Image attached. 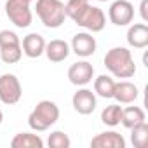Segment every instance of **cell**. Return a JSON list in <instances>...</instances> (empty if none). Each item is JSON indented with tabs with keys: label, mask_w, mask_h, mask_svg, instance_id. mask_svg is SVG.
I'll use <instances>...</instances> for the list:
<instances>
[{
	"label": "cell",
	"mask_w": 148,
	"mask_h": 148,
	"mask_svg": "<svg viewBox=\"0 0 148 148\" xmlns=\"http://www.w3.org/2000/svg\"><path fill=\"white\" fill-rule=\"evenodd\" d=\"M120 119H122V106L120 105H108L101 112V122L105 125L115 127L120 124Z\"/></svg>",
	"instance_id": "20"
},
{
	"label": "cell",
	"mask_w": 148,
	"mask_h": 148,
	"mask_svg": "<svg viewBox=\"0 0 148 148\" xmlns=\"http://www.w3.org/2000/svg\"><path fill=\"white\" fill-rule=\"evenodd\" d=\"M138 87L129 82V80H122V82H115V89H113V98L120 103V105H131L138 99Z\"/></svg>",
	"instance_id": "13"
},
{
	"label": "cell",
	"mask_w": 148,
	"mask_h": 148,
	"mask_svg": "<svg viewBox=\"0 0 148 148\" xmlns=\"http://www.w3.org/2000/svg\"><path fill=\"white\" fill-rule=\"evenodd\" d=\"M58 119H59V108H58V105L54 101L42 99L32 110V113L28 117V125L33 131H37V132H44L51 125H54L58 122Z\"/></svg>",
	"instance_id": "3"
},
{
	"label": "cell",
	"mask_w": 148,
	"mask_h": 148,
	"mask_svg": "<svg viewBox=\"0 0 148 148\" xmlns=\"http://www.w3.org/2000/svg\"><path fill=\"white\" fill-rule=\"evenodd\" d=\"M113 89H115V80L108 75H99L94 79V94L99 98L110 99L113 98Z\"/></svg>",
	"instance_id": "18"
},
{
	"label": "cell",
	"mask_w": 148,
	"mask_h": 148,
	"mask_svg": "<svg viewBox=\"0 0 148 148\" xmlns=\"http://www.w3.org/2000/svg\"><path fill=\"white\" fill-rule=\"evenodd\" d=\"M106 70L117 79H131L136 73V64L132 54L125 47H113L105 54L103 59Z\"/></svg>",
	"instance_id": "2"
},
{
	"label": "cell",
	"mask_w": 148,
	"mask_h": 148,
	"mask_svg": "<svg viewBox=\"0 0 148 148\" xmlns=\"http://www.w3.org/2000/svg\"><path fill=\"white\" fill-rule=\"evenodd\" d=\"M92 148H125V139L122 134L115 131H106L99 132L91 139Z\"/></svg>",
	"instance_id": "11"
},
{
	"label": "cell",
	"mask_w": 148,
	"mask_h": 148,
	"mask_svg": "<svg viewBox=\"0 0 148 148\" xmlns=\"http://www.w3.org/2000/svg\"><path fill=\"white\" fill-rule=\"evenodd\" d=\"M145 122V112L143 108L139 106H127V108H122V119H120V124L127 129L138 125Z\"/></svg>",
	"instance_id": "17"
},
{
	"label": "cell",
	"mask_w": 148,
	"mask_h": 148,
	"mask_svg": "<svg viewBox=\"0 0 148 148\" xmlns=\"http://www.w3.org/2000/svg\"><path fill=\"white\" fill-rule=\"evenodd\" d=\"M131 143L134 148H145L148 143V124L141 122L134 127H131Z\"/></svg>",
	"instance_id": "21"
},
{
	"label": "cell",
	"mask_w": 148,
	"mask_h": 148,
	"mask_svg": "<svg viewBox=\"0 0 148 148\" xmlns=\"http://www.w3.org/2000/svg\"><path fill=\"white\" fill-rule=\"evenodd\" d=\"M35 11L38 19L45 28H59L64 23L66 12H64V4L61 0H37Z\"/></svg>",
	"instance_id": "4"
},
{
	"label": "cell",
	"mask_w": 148,
	"mask_h": 148,
	"mask_svg": "<svg viewBox=\"0 0 148 148\" xmlns=\"http://www.w3.org/2000/svg\"><path fill=\"white\" fill-rule=\"evenodd\" d=\"M21 49H23V54L32 59L40 58L45 51V40L38 33H28L21 42Z\"/></svg>",
	"instance_id": "12"
},
{
	"label": "cell",
	"mask_w": 148,
	"mask_h": 148,
	"mask_svg": "<svg viewBox=\"0 0 148 148\" xmlns=\"http://www.w3.org/2000/svg\"><path fill=\"white\" fill-rule=\"evenodd\" d=\"M23 96V87L14 73L0 75V101L4 105H16Z\"/></svg>",
	"instance_id": "6"
},
{
	"label": "cell",
	"mask_w": 148,
	"mask_h": 148,
	"mask_svg": "<svg viewBox=\"0 0 148 148\" xmlns=\"http://www.w3.org/2000/svg\"><path fill=\"white\" fill-rule=\"evenodd\" d=\"M30 0H7L5 2V12L7 18L14 23L18 28H28L32 25V9H30Z\"/></svg>",
	"instance_id": "5"
},
{
	"label": "cell",
	"mask_w": 148,
	"mask_h": 148,
	"mask_svg": "<svg viewBox=\"0 0 148 148\" xmlns=\"http://www.w3.org/2000/svg\"><path fill=\"white\" fill-rule=\"evenodd\" d=\"M94 77V66L89 61H77L68 68V80L73 86H87Z\"/></svg>",
	"instance_id": "8"
},
{
	"label": "cell",
	"mask_w": 148,
	"mask_h": 148,
	"mask_svg": "<svg viewBox=\"0 0 148 148\" xmlns=\"http://www.w3.org/2000/svg\"><path fill=\"white\" fill-rule=\"evenodd\" d=\"M96 38L91 35V33H86V32H80L77 35H73L71 38V51L75 52L77 56L80 58H89L96 52Z\"/></svg>",
	"instance_id": "9"
},
{
	"label": "cell",
	"mask_w": 148,
	"mask_h": 148,
	"mask_svg": "<svg viewBox=\"0 0 148 148\" xmlns=\"http://www.w3.org/2000/svg\"><path fill=\"white\" fill-rule=\"evenodd\" d=\"M30 2H33V0H30Z\"/></svg>",
	"instance_id": "26"
},
{
	"label": "cell",
	"mask_w": 148,
	"mask_h": 148,
	"mask_svg": "<svg viewBox=\"0 0 148 148\" xmlns=\"http://www.w3.org/2000/svg\"><path fill=\"white\" fill-rule=\"evenodd\" d=\"M108 18L115 26H127L134 19V5L129 0H115L108 9Z\"/></svg>",
	"instance_id": "7"
},
{
	"label": "cell",
	"mask_w": 148,
	"mask_h": 148,
	"mask_svg": "<svg viewBox=\"0 0 148 148\" xmlns=\"http://www.w3.org/2000/svg\"><path fill=\"white\" fill-rule=\"evenodd\" d=\"M71 105L80 115H91L96 110V94L91 89H79L71 98Z\"/></svg>",
	"instance_id": "10"
},
{
	"label": "cell",
	"mask_w": 148,
	"mask_h": 148,
	"mask_svg": "<svg viewBox=\"0 0 148 148\" xmlns=\"http://www.w3.org/2000/svg\"><path fill=\"white\" fill-rule=\"evenodd\" d=\"M44 54L47 56L49 61H52V63H61V61H64V59L70 56V45H68L64 40L56 38V40H51L49 44H45Z\"/></svg>",
	"instance_id": "15"
},
{
	"label": "cell",
	"mask_w": 148,
	"mask_h": 148,
	"mask_svg": "<svg viewBox=\"0 0 148 148\" xmlns=\"http://www.w3.org/2000/svg\"><path fill=\"white\" fill-rule=\"evenodd\" d=\"M12 148H44V141L38 134L33 132H19L11 141Z\"/></svg>",
	"instance_id": "16"
},
{
	"label": "cell",
	"mask_w": 148,
	"mask_h": 148,
	"mask_svg": "<svg viewBox=\"0 0 148 148\" xmlns=\"http://www.w3.org/2000/svg\"><path fill=\"white\" fill-rule=\"evenodd\" d=\"M2 120H4V113H2V110H0V124H2Z\"/></svg>",
	"instance_id": "24"
},
{
	"label": "cell",
	"mask_w": 148,
	"mask_h": 148,
	"mask_svg": "<svg viewBox=\"0 0 148 148\" xmlns=\"http://www.w3.org/2000/svg\"><path fill=\"white\" fill-rule=\"evenodd\" d=\"M66 18H70L75 25L98 33L103 32L106 25V16L99 7H94L89 4V0H68V4L64 5Z\"/></svg>",
	"instance_id": "1"
},
{
	"label": "cell",
	"mask_w": 148,
	"mask_h": 148,
	"mask_svg": "<svg viewBox=\"0 0 148 148\" xmlns=\"http://www.w3.org/2000/svg\"><path fill=\"white\" fill-rule=\"evenodd\" d=\"M127 44L134 49H145L148 45V26L145 23H136L127 30Z\"/></svg>",
	"instance_id": "14"
},
{
	"label": "cell",
	"mask_w": 148,
	"mask_h": 148,
	"mask_svg": "<svg viewBox=\"0 0 148 148\" xmlns=\"http://www.w3.org/2000/svg\"><path fill=\"white\" fill-rule=\"evenodd\" d=\"M47 145H49V148H70L71 141H70L68 134H64L63 131H54L49 134Z\"/></svg>",
	"instance_id": "22"
},
{
	"label": "cell",
	"mask_w": 148,
	"mask_h": 148,
	"mask_svg": "<svg viewBox=\"0 0 148 148\" xmlns=\"http://www.w3.org/2000/svg\"><path fill=\"white\" fill-rule=\"evenodd\" d=\"M96 2H106V0H96Z\"/></svg>",
	"instance_id": "25"
},
{
	"label": "cell",
	"mask_w": 148,
	"mask_h": 148,
	"mask_svg": "<svg viewBox=\"0 0 148 148\" xmlns=\"http://www.w3.org/2000/svg\"><path fill=\"white\" fill-rule=\"evenodd\" d=\"M146 7H148V0H141L139 9H141V19H143L145 23L148 21V11H146Z\"/></svg>",
	"instance_id": "23"
},
{
	"label": "cell",
	"mask_w": 148,
	"mask_h": 148,
	"mask_svg": "<svg viewBox=\"0 0 148 148\" xmlns=\"http://www.w3.org/2000/svg\"><path fill=\"white\" fill-rule=\"evenodd\" d=\"M23 56V49H21V42L19 44H7L0 47V58L7 64H14L21 59Z\"/></svg>",
	"instance_id": "19"
}]
</instances>
